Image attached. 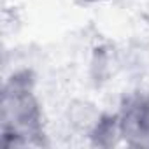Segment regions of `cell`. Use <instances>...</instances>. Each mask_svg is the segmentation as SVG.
I'll return each instance as SVG.
<instances>
[{
    "label": "cell",
    "mask_w": 149,
    "mask_h": 149,
    "mask_svg": "<svg viewBox=\"0 0 149 149\" xmlns=\"http://www.w3.org/2000/svg\"><path fill=\"white\" fill-rule=\"evenodd\" d=\"M42 112L33 93L32 74L16 72L2 91V144L6 147L42 144Z\"/></svg>",
    "instance_id": "1"
},
{
    "label": "cell",
    "mask_w": 149,
    "mask_h": 149,
    "mask_svg": "<svg viewBox=\"0 0 149 149\" xmlns=\"http://www.w3.org/2000/svg\"><path fill=\"white\" fill-rule=\"evenodd\" d=\"M86 4H100V2H105V0H83Z\"/></svg>",
    "instance_id": "4"
},
{
    "label": "cell",
    "mask_w": 149,
    "mask_h": 149,
    "mask_svg": "<svg viewBox=\"0 0 149 149\" xmlns=\"http://www.w3.org/2000/svg\"><path fill=\"white\" fill-rule=\"evenodd\" d=\"M90 139L95 146H114L119 139V123H118V114L114 116H105L102 114L100 121L90 133Z\"/></svg>",
    "instance_id": "3"
},
{
    "label": "cell",
    "mask_w": 149,
    "mask_h": 149,
    "mask_svg": "<svg viewBox=\"0 0 149 149\" xmlns=\"http://www.w3.org/2000/svg\"><path fill=\"white\" fill-rule=\"evenodd\" d=\"M121 140L133 147H149V97L133 93L121 104L118 114Z\"/></svg>",
    "instance_id": "2"
}]
</instances>
